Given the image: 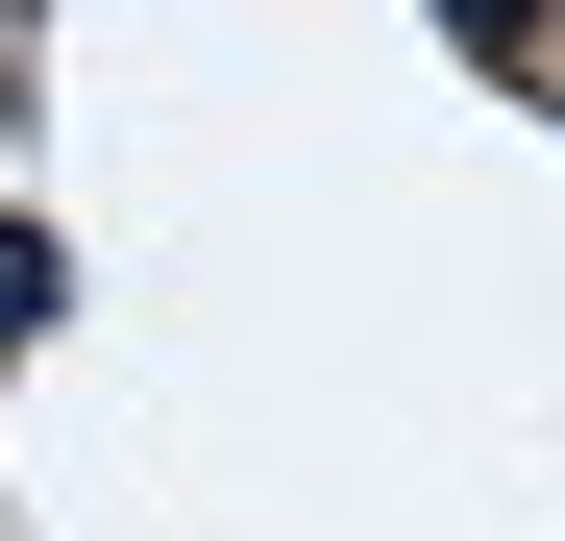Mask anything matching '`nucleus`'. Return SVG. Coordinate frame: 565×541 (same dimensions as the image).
Wrapping results in <instances>:
<instances>
[{
    "mask_svg": "<svg viewBox=\"0 0 565 541\" xmlns=\"http://www.w3.org/2000/svg\"><path fill=\"white\" fill-rule=\"evenodd\" d=\"M0 320H50V222H0Z\"/></svg>",
    "mask_w": 565,
    "mask_h": 541,
    "instance_id": "nucleus-1",
    "label": "nucleus"
}]
</instances>
